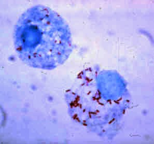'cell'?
Listing matches in <instances>:
<instances>
[{
	"label": "cell",
	"instance_id": "6da1fadb",
	"mask_svg": "<svg viewBox=\"0 0 154 144\" xmlns=\"http://www.w3.org/2000/svg\"><path fill=\"white\" fill-rule=\"evenodd\" d=\"M19 58L31 67L52 69L64 63L71 53L70 29L59 14L38 5L19 17L14 33Z\"/></svg>",
	"mask_w": 154,
	"mask_h": 144
},
{
	"label": "cell",
	"instance_id": "7a4b0ae2",
	"mask_svg": "<svg viewBox=\"0 0 154 144\" xmlns=\"http://www.w3.org/2000/svg\"><path fill=\"white\" fill-rule=\"evenodd\" d=\"M70 114L83 124L109 123L124 107L122 81L116 73L90 67L78 75L66 92Z\"/></svg>",
	"mask_w": 154,
	"mask_h": 144
}]
</instances>
